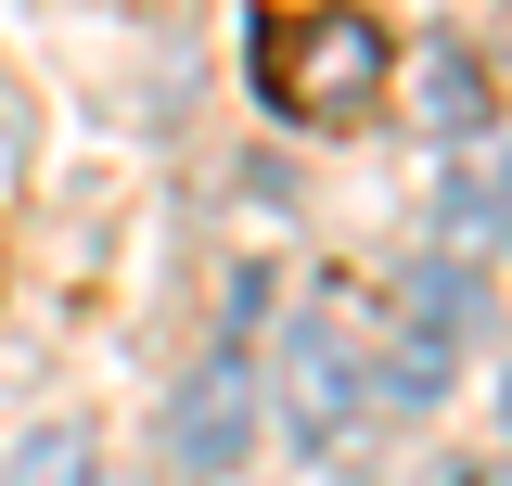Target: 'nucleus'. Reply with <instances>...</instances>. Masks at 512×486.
<instances>
[{
  "label": "nucleus",
  "instance_id": "obj_2",
  "mask_svg": "<svg viewBox=\"0 0 512 486\" xmlns=\"http://www.w3.org/2000/svg\"><path fill=\"white\" fill-rule=\"evenodd\" d=\"M384 307H397V320H384V397H448V371H461L474 320H487L474 269H461V256H410Z\"/></svg>",
  "mask_w": 512,
  "mask_h": 486
},
{
  "label": "nucleus",
  "instance_id": "obj_8",
  "mask_svg": "<svg viewBox=\"0 0 512 486\" xmlns=\"http://www.w3.org/2000/svg\"><path fill=\"white\" fill-rule=\"evenodd\" d=\"M436 486H512V474H500V461H448Z\"/></svg>",
  "mask_w": 512,
  "mask_h": 486
},
{
  "label": "nucleus",
  "instance_id": "obj_7",
  "mask_svg": "<svg viewBox=\"0 0 512 486\" xmlns=\"http://www.w3.org/2000/svg\"><path fill=\"white\" fill-rule=\"evenodd\" d=\"M0 486H103V461H90V435H77V423H39L13 461H0Z\"/></svg>",
  "mask_w": 512,
  "mask_h": 486
},
{
  "label": "nucleus",
  "instance_id": "obj_6",
  "mask_svg": "<svg viewBox=\"0 0 512 486\" xmlns=\"http://www.w3.org/2000/svg\"><path fill=\"white\" fill-rule=\"evenodd\" d=\"M512 218V141H474L448 167V231H500Z\"/></svg>",
  "mask_w": 512,
  "mask_h": 486
},
{
  "label": "nucleus",
  "instance_id": "obj_1",
  "mask_svg": "<svg viewBox=\"0 0 512 486\" xmlns=\"http://www.w3.org/2000/svg\"><path fill=\"white\" fill-rule=\"evenodd\" d=\"M244 64H256V103L282 128H359L372 90L397 77V39H384L372 13H346V0H282L244 39Z\"/></svg>",
  "mask_w": 512,
  "mask_h": 486
},
{
  "label": "nucleus",
  "instance_id": "obj_4",
  "mask_svg": "<svg viewBox=\"0 0 512 486\" xmlns=\"http://www.w3.org/2000/svg\"><path fill=\"white\" fill-rule=\"evenodd\" d=\"M244 448H256V371L205 359L180 397H167V461H180V474H231Z\"/></svg>",
  "mask_w": 512,
  "mask_h": 486
},
{
  "label": "nucleus",
  "instance_id": "obj_3",
  "mask_svg": "<svg viewBox=\"0 0 512 486\" xmlns=\"http://www.w3.org/2000/svg\"><path fill=\"white\" fill-rule=\"evenodd\" d=\"M372 410V359H359V320L320 295L308 320H282V423L308 448H346V423Z\"/></svg>",
  "mask_w": 512,
  "mask_h": 486
},
{
  "label": "nucleus",
  "instance_id": "obj_5",
  "mask_svg": "<svg viewBox=\"0 0 512 486\" xmlns=\"http://www.w3.org/2000/svg\"><path fill=\"white\" fill-rule=\"evenodd\" d=\"M423 128H448V141H487V64L461 52H423Z\"/></svg>",
  "mask_w": 512,
  "mask_h": 486
}]
</instances>
